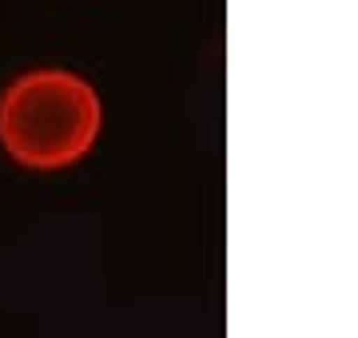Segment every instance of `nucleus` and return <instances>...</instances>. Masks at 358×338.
I'll return each mask as SVG.
<instances>
[{"instance_id":"f257e3e1","label":"nucleus","mask_w":358,"mask_h":338,"mask_svg":"<svg viewBox=\"0 0 358 338\" xmlns=\"http://www.w3.org/2000/svg\"><path fill=\"white\" fill-rule=\"evenodd\" d=\"M103 131L96 84L72 68H28L0 91V147L28 171H68Z\"/></svg>"}]
</instances>
